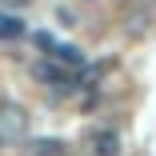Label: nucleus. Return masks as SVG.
Masks as SVG:
<instances>
[{
  "label": "nucleus",
  "instance_id": "7ed1b4c3",
  "mask_svg": "<svg viewBox=\"0 0 156 156\" xmlns=\"http://www.w3.org/2000/svg\"><path fill=\"white\" fill-rule=\"evenodd\" d=\"M88 148H92V156H120V136L112 128H96L88 136Z\"/></svg>",
  "mask_w": 156,
  "mask_h": 156
},
{
  "label": "nucleus",
  "instance_id": "39448f33",
  "mask_svg": "<svg viewBox=\"0 0 156 156\" xmlns=\"http://www.w3.org/2000/svg\"><path fill=\"white\" fill-rule=\"evenodd\" d=\"M16 36H24V20L12 12H0V40H16Z\"/></svg>",
  "mask_w": 156,
  "mask_h": 156
},
{
  "label": "nucleus",
  "instance_id": "f257e3e1",
  "mask_svg": "<svg viewBox=\"0 0 156 156\" xmlns=\"http://www.w3.org/2000/svg\"><path fill=\"white\" fill-rule=\"evenodd\" d=\"M28 136V112L12 100L0 104V144H16Z\"/></svg>",
  "mask_w": 156,
  "mask_h": 156
},
{
  "label": "nucleus",
  "instance_id": "20e7f679",
  "mask_svg": "<svg viewBox=\"0 0 156 156\" xmlns=\"http://www.w3.org/2000/svg\"><path fill=\"white\" fill-rule=\"evenodd\" d=\"M20 156H64V140H56V136H36V140H24Z\"/></svg>",
  "mask_w": 156,
  "mask_h": 156
},
{
  "label": "nucleus",
  "instance_id": "f03ea898",
  "mask_svg": "<svg viewBox=\"0 0 156 156\" xmlns=\"http://www.w3.org/2000/svg\"><path fill=\"white\" fill-rule=\"evenodd\" d=\"M32 76L40 80V84H48V88H60V92H68V88H76V72H68V68H60L56 60H36V68H32Z\"/></svg>",
  "mask_w": 156,
  "mask_h": 156
}]
</instances>
